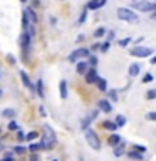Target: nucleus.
Returning <instances> with one entry per match:
<instances>
[{"mask_svg": "<svg viewBox=\"0 0 156 161\" xmlns=\"http://www.w3.org/2000/svg\"><path fill=\"white\" fill-rule=\"evenodd\" d=\"M118 18H119V20H124V22H131V24L139 22V15L136 14L133 8H124V7L118 8Z\"/></svg>", "mask_w": 156, "mask_h": 161, "instance_id": "nucleus-1", "label": "nucleus"}, {"mask_svg": "<svg viewBox=\"0 0 156 161\" xmlns=\"http://www.w3.org/2000/svg\"><path fill=\"white\" fill-rule=\"evenodd\" d=\"M84 136H86V141L87 144L92 148V149H101V141H99L98 134H96L92 129H86V132H84Z\"/></svg>", "mask_w": 156, "mask_h": 161, "instance_id": "nucleus-2", "label": "nucleus"}, {"mask_svg": "<svg viewBox=\"0 0 156 161\" xmlns=\"http://www.w3.org/2000/svg\"><path fill=\"white\" fill-rule=\"evenodd\" d=\"M133 10H138V12H151V10H156V4L148 2V0L133 2Z\"/></svg>", "mask_w": 156, "mask_h": 161, "instance_id": "nucleus-3", "label": "nucleus"}, {"mask_svg": "<svg viewBox=\"0 0 156 161\" xmlns=\"http://www.w3.org/2000/svg\"><path fill=\"white\" fill-rule=\"evenodd\" d=\"M131 55H134V57H149L153 55V49L149 47H141V45H136L134 49H131Z\"/></svg>", "mask_w": 156, "mask_h": 161, "instance_id": "nucleus-4", "label": "nucleus"}, {"mask_svg": "<svg viewBox=\"0 0 156 161\" xmlns=\"http://www.w3.org/2000/svg\"><path fill=\"white\" fill-rule=\"evenodd\" d=\"M89 49H76L72 54L69 55V61L71 62H76L77 59H82V57H89Z\"/></svg>", "mask_w": 156, "mask_h": 161, "instance_id": "nucleus-5", "label": "nucleus"}, {"mask_svg": "<svg viewBox=\"0 0 156 161\" xmlns=\"http://www.w3.org/2000/svg\"><path fill=\"white\" fill-rule=\"evenodd\" d=\"M30 34L29 32H22L20 35V47H22V55L24 54H27V50H29V45H30Z\"/></svg>", "mask_w": 156, "mask_h": 161, "instance_id": "nucleus-6", "label": "nucleus"}, {"mask_svg": "<svg viewBox=\"0 0 156 161\" xmlns=\"http://www.w3.org/2000/svg\"><path fill=\"white\" fill-rule=\"evenodd\" d=\"M98 79H99L98 71H96L94 67H91L89 71H87V74H86V82H87V84H92V82H96Z\"/></svg>", "mask_w": 156, "mask_h": 161, "instance_id": "nucleus-7", "label": "nucleus"}, {"mask_svg": "<svg viewBox=\"0 0 156 161\" xmlns=\"http://www.w3.org/2000/svg\"><path fill=\"white\" fill-rule=\"evenodd\" d=\"M98 107L101 109L102 112H111L113 111V106H111V102H109L108 99H99L98 101Z\"/></svg>", "mask_w": 156, "mask_h": 161, "instance_id": "nucleus-8", "label": "nucleus"}, {"mask_svg": "<svg viewBox=\"0 0 156 161\" xmlns=\"http://www.w3.org/2000/svg\"><path fill=\"white\" fill-rule=\"evenodd\" d=\"M98 114H99V109H98L96 112H92L91 116H87V118H84V119H82V122H81V128H82V129H89V124H91V121H92V119H94Z\"/></svg>", "mask_w": 156, "mask_h": 161, "instance_id": "nucleus-9", "label": "nucleus"}, {"mask_svg": "<svg viewBox=\"0 0 156 161\" xmlns=\"http://www.w3.org/2000/svg\"><path fill=\"white\" fill-rule=\"evenodd\" d=\"M77 74H87V71H89V64H87L86 61L82 62H77V67H76Z\"/></svg>", "mask_w": 156, "mask_h": 161, "instance_id": "nucleus-10", "label": "nucleus"}, {"mask_svg": "<svg viewBox=\"0 0 156 161\" xmlns=\"http://www.w3.org/2000/svg\"><path fill=\"white\" fill-rule=\"evenodd\" d=\"M59 91H61V97H62V99H67L69 92H67V82H65V81H61V82H59Z\"/></svg>", "mask_w": 156, "mask_h": 161, "instance_id": "nucleus-11", "label": "nucleus"}, {"mask_svg": "<svg viewBox=\"0 0 156 161\" xmlns=\"http://www.w3.org/2000/svg\"><path fill=\"white\" fill-rule=\"evenodd\" d=\"M20 79H22V82H24V86H25V87L34 89V86H32V82H30V79H29V75H27V72L20 71Z\"/></svg>", "mask_w": 156, "mask_h": 161, "instance_id": "nucleus-12", "label": "nucleus"}, {"mask_svg": "<svg viewBox=\"0 0 156 161\" xmlns=\"http://www.w3.org/2000/svg\"><path fill=\"white\" fill-rule=\"evenodd\" d=\"M139 72H141V65H139V64H136V62H134V64L129 65V75H131V77H136Z\"/></svg>", "mask_w": 156, "mask_h": 161, "instance_id": "nucleus-13", "label": "nucleus"}, {"mask_svg": "<svg viewBox=\"0 0 156 161\" xmlns=\"http://www.w3.org/2000/svg\"><path fill=\"white\" fill-rule=\"evenodd\" d=\"M25 12H27V15H29V18H30V24L35 25L37 24V14H35V10H34L32 7H27Z\"/></svg>", "mask_w": 156, "mask_h": 161, "instance_id": "nucleus-14", "label": "nucleus"}, {"mask_svg": "<svg viewBox=\"0 0 156 161\" xmlns=\"http://www.w3.org/2000/svg\"><path fill=\"white\" fill-rule=\"evenodd\" d=\"M101 5V0H89V4H87V10H98Z\"/></svg>", "mask_w": 156, "mask_h": 161, "instance_id": "nucleus-15", "label": "nucleus"}, {"mask_svg": "<svg viewBox=\"0 0 156 161\" xmlns=\"http://www.w3.org/2000/svg\"><path fill=\"white\" fill-rule=\"evenodd\" d=\"M124 149H126V144L121 141V143L118 144L116 148H114V154H116V156H123V154H124Z\"/></svg>", "mask_w": 156, "mask_h": 161, "instance_id": "nucleus-16", "label": "nucleus"}, {"mask_svg": "<svg viewBox=\"0 0 156 161\" xmlns=\"http://www.w3.org/2000/svg\"><path fill=\"white\" fill-rule=\"evenodd\" d=\"M108 141H109V144H111V146H118V144L121 143V138H119V134H111Z\"/></svg>", "mask_w": 156, "mask_h": 161, "instance_id": "nucleus-17", "label": "nucleus"}, {"mask_svg": "<svg viewBox=\"0 0 156 161\" xmlns=\"http://www.w3.org/2000/svg\"><path fill=\"white\" fill-rule=\"evenodd\" d=\"M96 84H98V89L102 91V92L108 89V82H106V79H102V77H99L98 81H96Z\"/></svg>", "mask_w": 156, "mask_h": 161, "instance_id": "nucleus-18", "label": "nucleus"}, {"mask_svg": "<svg viewBox=\"0 0 156 161\" xmlns=\"http://www.w3.org/2000/svg\"><path fill=\"white\" fill-rule=\"evenodd\" d=\"M37 96L39 97H44V84H42V79H37Z\"/></svg>", "mask_w": 156, "mask_h": 161, "instance_id": "nucleus-19", "label": "nucleus"}, {"mask_svg": "<svg viewBox=\"0 0 156 161\" xmlns=\"http://www.w3.org/2000/svg\"><path fill=\"white\" fill-rule=\"evenodd\" d=\"M128 156H129L131 159H138V161L143 159V153H139V151H129V153H128Z\"/></svg>", "mask_w": 156, "mask_h": 161, "instance_id": "nucleus-20", "label": "nucleus"}, {"mask_svg": "<svg viewBox=\"0 0 156 161\" xmlns=\"http://www.w3.org/2000/svg\"><path fill=\"white\" fill-rule=\"evenodd\" d=\"M39 149H42V144H40V143H32V144L29 146V151H30V153H35V151H39Z\"/></svg>", "mask_w": 156, "mask_h": 161, "instance_id": "nucleus-21", "label": "nucleus"}, {"mask_svg": "<svg viewBox=\"0 0 156 161\" xmlns=\"http://www.w3.org/2000/svg\"><path fill=\"white\" fill-rule=\"evenodd\" d=\"M87 64H89V67H96V65H98V57H96V55H89Z\"/></svg>", "mask_w": 156, "mask_h": 161, "instance_id": "nucleus-22", "label": "nucleus"}, {"mask_svg": "<svg viewBox=\"0 0 156 161\" xmlns=\"http://www.w3.org/2000/svg\"><path fill=\"white\" fill-rule=\"evenodd\" d=\"M153 79H154V75H153L151 72H148V74H144V75H143V81H141V82L148 84V82H151Z\"/></svg>", "mask_w": 156, "mask_h": 161, "instance_id": "nucleus-23", "label": "nucleus"}, {"mask_svg": "<svg viewBox=\"0 0 156 161\" xmlns=\"http://www.w3.org/2000/svg\"><path fill=\"white\" fill-rule=\"evenodd\" d=\"M104 128H106V129H111V131H114V129L118 128V124H116V122H113V121H106V122H104Z\"/></svg>", "mask_w": 156, "mask_h": 161, "instance_id": "nucleus-24", "label": "nucleus"}, {"mask_svg": "<svg viewBox=\"0 0 156 161\" xmlns=\"http://www.w3.org/2000/svg\"><path fill=\"white\" fill-rule=\"evenodd\" d=\"M37 138H39V132L37 131H30L29 134H27V139L29 141H34V139H37Z\"/></svg>", "mask_w": 156, "mask_h": 161, "instance_id": "nucleus-25", "label": "nucleus"}, {"mask_svg": "<svg viewBox=\"0 0 156 161\" xmlns=\"http://www.w3.org/2000/svg\"><path fill=\"white\" fill-rule=\"evenodd\" d=\"M116 124H118V126H124V124H126V118L119 114V116L116 118Z\"/></svg>", "mask_w": 156, "mask_h": 161, "instance_id": "nucleus-26", "label": "nucleus"}, {"mask_svg": "<svg viewBox=\"0 0 156 161\" xmlns=\"http://www.w3.org/2000/svg\"><path fill=\"white\" fill-rule=\"evenodd\" d=\"M146 99H156V89H151L146 92Z\"/></svg>", "mask_w": 156, "mask_h": 161, "instance_id": "nucleus-27", "label": "nucleus"}, {"mask_svg": "<svg viewBox=\"0 0 156 161\" xmlns=\"http://www.w3.org/2000/svg\"><path fill=\"white\" fill-rule=\"evenodd\" d=\"M25 149H27V148H25V146H22V144L15 146V153H17V154H24V153H25Z\"/></svg>", "mask_w": 156, "mask_h": 161, "instance_id": "nucleus-28", "label": "nucleus"}, {"mask_svg": "<svg viewBox=\"0 0 156 161\" xmlns=\"http://www.w3.org/2000/svg\"><path fill=\"white\" fill-rule=\"evenodd\" d=\"M4 116H5V118H14V116H15V111H14V109H5V111H4Z\"/></svg>", "mask_w": 156, "mask_h": 161, "instance_id": "nucleus-29", "label": "nucleus"}, {"mask_svg": "<svg viewBox=\"0 0 156 161\" xmlns=\"http://www.w3.org/2000/svg\"><path fill=\"white\" fill-rule=\"evenodd\" d=\"M104 34H106V29H104V27H99V29L94 32V35H96V37H102Z\"/></svg>", "mask_w": 156, "mask_h": 161, "instance_id": "nucleus-30", "label": "nucleus"}, {"mask_svg": "<svg viewBox=\"0 0 156 161\" xmlns=\"http://www.w3.org/2000/svg\"><path fill=\"white\" fill-rule=\"evenodd\" d=\"M17 139L18 141H24V139H27V134L24 131H17Z\"/></svg>", "mask_w": 156, "mask_h": 161, "instance_id": "nucleus-31", "label": "nucleus"}, {"mask_svg": "<svg viewBox=\"0 0 156 161\" xmlns=\"http://www.w3.org/2000/svg\"><path fill=\"white\" fill-rule=\"evenodd\" d=\"M86 18H87V8L82 12V14H81V17H79V24H84V22H86Z\"/></svg>", "mask_w": 156, "mask_h": 161, "instance_id": "nucleus-32", "label": "nucleus"}, {"mask_svg": "<svg viewBox=\"0 0 156 161\" xmlns=\"http://www.w3.org/2000/svg\"><path fill=\"white\" fill-rule=\"evenodd\" d=\"M15 129H18L17 122H15V121H10V122H8V131H15Z\"/></svg>", "mask_w": 156, "mask_h": 161, "instance_id": "nucleus-33", "label": "nucleus"}, {"mask_svg": "<svg viewBox=\"0 0 156 161\" xmlns=\"http://www.w3.org/2000/svg\"><path fill=\"white\" fill-rule=\"evenodd\" d=\"M129 42H131V39H129V37H126V39H121V40H119V45H121V47H126Z\"/></svg>", "mask_w": 156, "mask_h": 161, "instance_id": "nucleus-34", "label": "nucleus"}, {"mask_svg": "<svg viewBox=\"0 0 156 161\" xmlns=\"http://www.w3.org/2000/svg\"><path fill=\"white\" fill-rule=\"evenodd\" d=\"M146 119H149V121H156V112H148V114H146Z\"/></svg>", "mask_w": 156, "mask_h": 161, "instance_id": "nucleus-35", "label": "nucleus"}, {"mask_svg": "<svg viewBox=\"0 0 156 161\" xmlns=\"http://www.w3.org/2000/svg\"><path fill=\"white\" fill-rule=\"evenodd\" d=\"M109 44H111V42H108V40H106V42L101 45V50H102V52H106V50L109 49Z\"/></svg>", "mask_w": 156, "mask_h": 161, "instance_id": "nucleus-36", "label": "nucleus"}, {"mask_svg": "<svg viewBox=\"0 0 156 161\" xmlns=\"http://www.w3.org/2000/svg\"><path fill=\"white\" fill-rule=\"evenodd\" d=\"M109 96H111V99H113V101H118V92H116V91H111Z\"/></svg>", "mask_w": 156, "mask_h": 161, "instance_id": "nucleus-37", "label": "nucleus"}, {"mask_svg": "<svg viewBox=\"0 0 156 161\" xmlns=\"http://www.w3.org/2000/svg\"><path fill=\"white\" fill-rule=\"evenodd\" d=\"M134 151H139V153H144V151H146V148H144V146H138V144H136V146H134Z\"/></svg>", "mask_w": 156, "mask_h": 161, "instance_id": "nucleus-38", "label": "nucleus"}, {"mask_svg": "<svg viewBox=\"0 0 156 161\" xmlns=\"http://www.w3.org/2000/svg\"><path fill=\"white\" fill-rule=\"evenodd\" d=\"M113 39H114V32L111 30V32H108V42H111Z\"/></svg>", "mask_w": 156, "mask_h": 161, "instance_id": "nucleus-39", "label": "nucleus"}, {"mask_svg": "<svg viewBox=\"0 0 156 161\" xmlns=\"http://www.w3.org/2000/svg\"><path fill=\"white\" fill-rule=\"evenodd\" d=\"M30 161H39V156H37V154L34 153L32 156H30Z\"/></svg>", "mask_w": 156, "mask_h": 161, "instance_id": "nucleus-40", "label": "nucleus"}, {"mask_svg": "<svg viewBox=\"0 0 156 161\" xmlns=\"http://www.w3.org/2000/svg\"><path fill=\"white\" fill-rule=\"evenodd\" d=\"M143 40H144V37H139V39H138V40H133V42H134V44H136V45H138V44H141V42H143Z\"/></svg>", "mask_w": 156, "mask_h": 161, "instance_id": "nucleus-41", "label": "nucleus"}, {"mask_svg": "<svg viewBox=\"0 0 156 161\" xmlns=\"http://www.w3.org/2000/svg\"><path fill=\"white\" fill-rule=\"evenodd\" d=\"M7 61H8V62H10V64H14V62H15V59H14V57H12V55H7Z\"/></svg>", "mask_w": 156, "mask_h": 161, "instance_id": "nucleus-42", "label": "nucleus"}, {"mask_svg": "<svg viewBox=\"0 0 156 161\" xmlns=\"http://www.w3.org/2000/svg\"><path fill=\"white\" fill-rule=\"evenodd\" d=\"M39 112H40V114H42V116H45V109H44V107H42V106H40V107H39Z\"/></svg>", "mask_w": 156, "mask_h": 161, "instance_id": "nucleus-43", "label": "nucleus"}, {"mask_svg": "<svg viewBox=\"0 0 156 161\" xmlns=\"http://www.w3.org/2000/svg\"><path fill=\"white\" fill-rule=\"evenodd\" d=\"M99 49V44H94V45L91 47V50H98Z\"/></svg>", "mask_w": 156, "mask_h": 161, "instance_id": "nucleus-44", "label": "nucleus"}, {"mask_svg": "<svg viewBox=\"0 0 156 161\" xmlns=\"http://www.w3.org/2000/svg\"><path fill=\"white\" fill-rule=\"evenodd\" d=\"M151 64H156V55H154V57H151Z\"/></svg>", "mask_w": 156, "mask_h": 161, "instance_id": "nucleus-45", "label": "nucleus"}, {"mask_svg": "<svg viewBox=\"0 0 156 161\" xmlns=\"http://www.w3.org/2000/svg\"><path fill=\"white\" fill-rule=\"evenodd\" d=\"M2 151H4V146H2V144H0V153H2Z\"/></svg>", "mask_w": 156, "mask_h": 161, "instance_id": "nucleus-46", "label": "nucleus"}, {"mask_svg": "<svg viewBox=\"0 0 156 161\" xmlns=\"http://www.w3.org/2000/svg\"><path fill=\"white\" fill-rule=\"evenodd\" d=\"M106 4V0H101V5H104Z\"/></svg>", "mask_w": 156, "mask_h": 161, "instance_id": "nucleus-47", "label": "nucleus"}, {"mask_svg": "<svg viewBox=\"0 0 156 161\" xmlns=\"http://www.w3.org/2000/svg\"><path fill=\"white\" fill-rule=\"evenodd\" d=\"M153 18H156V10H154V14H153Z\"/></svg>", "mask_w": 156, "mask_h": 161, "instance_id": "nucleus-48", "label": "nucleus"}, {"mask_svg": "<svg viewBox=\"0 0 156 161\" xmlns=\"http://www.w3.org/2000/svg\"><path fill=\"white\" fill-rule=\"evenodd\" d=\"M20 2H22V4H25V2H27V0H20Z\"/></svg>", "mask_w": 156, "mask_h": 161, "instance_id": "nucleus-49", "label": "nucleus"}, {"mask_svg": "<svg viewBox=\"0 0 156 161\" xmlns=\"http://www.w3.org/2000/svg\"><path fill=\"white\" fill-rule=\"evenodd\" d=\"M133 2H141V0H133Z\"/></svg>", "mask_w": 156, "mask_h": 161, "instance_id": "nucleus-50", "label": "nucleus"}, {"mask_svg": "<svg viewBox=\"0 0 156 161\" xmlns=\"http://www.w3.org/2000/svg\"><path fill=\"white\" fill-rule=\"evenodd\" d=\"M0 96H2V89H0Z\"/></svg>", "mask_w": 156, "mask_h": 161, "instance_id": "nucleus-51", "label": "nucleus"}, {"mask_svg": "<svg viewBox=\"0 0 156 161\" xmlns=\"http://www.w3.org/2000/svg\"><path fill=\"white\" fill-rule=\"evenodd\" d=\"M52 161H59V159H52Z\"/></svg>", "mask_w": 156, "mask_h": 161, "instance_id": "nucleus-52", "label": "nucleus"}, {"mask_svg": "<svg viewBox=\"0 0 156 161\" xmlns=\"http://www.w3.org/2000/svg\"><path fill=\"white\" fill-rule=\"evenodd\" d=\"M59 2H62V0H59Z\"/></svg>", "mask_w": 156, "mask_h": 161, "instance_id": "nucleus-53", "label": "nucleus"}]
</instances>
